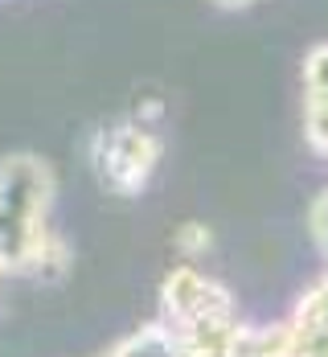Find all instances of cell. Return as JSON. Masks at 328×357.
<instances>
[{
	"label": "cell",
	"instance_id": "1",
	"mask_svg": "<svg viewBox=\"0 0 328 357\" xmlns=\"http://www.w3.org/2000/svg\"><path fill=\"white\" fill-rule=\"evenodd\" d=\"M54 173L41 156L17 152L0 160V259L8 271H29L33 255L54 234Z\"/></svg>",
	"mask_w": 328,
	"mask_h": 357
},
{
	"label": "cell",
	"instance_id": "2",
	"mask_svg": "<svg viewBox=\"0 0 328 357\" xmlns=\"http://www.w3.org/2000/svg\"><path fill=\"white\" fill-rule=\"evenodd\" d=\"M160 156H164V140H160L156 123H144L136 115L111 123L103 132H95V140H91L95 177L103 181L111 193H119V197L144 193L152 173L160 169Z\"/></svg>",
	"mask_w": 328,
	"mask_h": 357
},
{
	"label": "cell",
	"instance_id": "3",
	"mask_svg": "<svg viewBox=\"0 0 328 357\" xmlns=\"http://www.w3.org/2000/svg\"><path fill=\"white\" fill-rule=\"evenodd\" d=\"M160 321H169L177 333L201 328V324L218 321H238V304L234 291L218 280H210L205 271H197L193 263H181L164 275L160 284Z\"/></svg>",
	"mask_w": 328,
	"mask_h": 357
},
{
	"label": "cell",
	"instance_id": "4",
	"mask_svg": "<svg viewBox=\"0 0 328 357\" xmlns=\"http://www.w3.org/2000/svg\"><path fill=\"white\" fill-rule=\"evenodd\" d=\"M288 324H292V357H328V271L299 291Z\"/></svg>",
	"mask_w": 328,
	"mask_h": 357
},
{
	"label": "cell",
	"instance_id": "5",
	"mask_svg": "<svg viewBox=\"0 0 328 357\" xmlns=\"http://www.w3.org/2000/svg\"><path fill=\"white\" fill-rule=\"evenodd\" d=\"M107 357H189V349H185V337L169 321H152L136 328L132 337H123Z\"/></svg>",
	"mask_w": 328,
	"mask_h": 357
},
{
	"label": "cell",
	"instance_id": "6",
	"mask_svg": "<svg viewBox=\"0 0 328 357\" xmlns=\"http://www.w3.org/2000/svg\"><path fill=\"white\" fill-rule=\"evenodd\" d=\"M304 99H328V41L312 45L304 58Z\"/></svg>",
	"mask_w": 328,
	"mask_h": 357
},
{
	"label": "cell",
	"instance_id": "7",
	"mask_svg": "<svg viewBox=\"0 0 328 357\" xmlns=\"http://www.w3.org/2000/svg\"><path fill=\"white\" fill-rule=\"evenodd\" d=\"M173 247H177L181 259H201V255H210V247H214V230L201 226V222H181L177 234H173Z\"/></svg>",
	"mask_w": 328,
	"mask_h": 357
},
{
	"label": "cell",
	"instance_id": "8",
	"mask_svg": "<svg viewBox=\"0 0 328 357\" xmlns=\"http://www.w3.org/2000/svg\"><path fill=\"white\" fill-rule=\"evenodd\" d=\"M304 136L320 156H328V99H304Z\"/></svg>",
	"mask_w": 328,
	"mask_h": 357
},
{
	"label": "cell",
	"instance_id": "9",
	"mask_svg": "<svg viewBox=\"0 0 328 357\" xmlns=\"http://www.w3.org/2000/svg\"><path fill=\"white\" fill-rule=\"evenodd\" d=\"M308 234H312L316 250L328 259V189H320L308 206Z\"/></svg>",
	"mask_w": 328,
	"mask_h": 357
},
{
	"label": "cell",
	"instance_id": "10",
	"mask_svg": "<svg viewBox=\"0 0 328 357\" xmlns=\"http://www.w3.org/2000/svg\"><path fill=\"white\" fill-rule=\"evenodd\" d=\"M214 4H218V8H251L255 0H214Z\"/></svg>",
	"mask_w": 328,
	"mask_h": 357
}]
</instances>
